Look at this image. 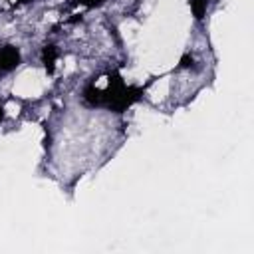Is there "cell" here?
Here are the masks:
<instances>
[{
	"label": "cell",
	"mask_w": 254,
	"mask_h": 254,
	"mask_svg": "<svg viewBox=\"0 0 254 254\" xmlns=\"http://www.w3.org/2000/svg\"><path fill=\"white\" fill-rule=\"evenodd\" d=\"M145 85L125 83L119 69H113L107 75V85L99 87L95 79L87 81L81 89V103L91 109H107L113 113H123L143 99Z\"/></svg>",
	"instance_id": "cell-1"
},
{
	"label": "cell",
	"mask_w": 254,
	"mask_h": 254,
	"mask_svg": "<svg viewBox=\"0 0 254 254\" xmlns=\"http://www.w3.org/2000/svg\"><path fill=\"white\" fill-rule=\"evenodd\" d=\"M22 64V50L14 44L2 42L0 44V75L14 71Z\"/></svg>",
	"instance_id": "cell-2"
},
{
	"label": "cell",
	"mask_w": 254,
	"mask_h": 254,
	"mask_svg": "<svg viewBox=\"0 0 254 254\" xmlns=\"http://www.w3.org/2000/svg\"><path fill=\"white\" fill-rule=\"evenodd\" d=\"M58 60H60V48L52 42L44 44L42 50H40V62L44 65V71L48 75H54L56 73V65H58Z\"/></svg>",
	"instance_id": "cell-3"
},
{
	"label": "cell",
	"mask_w": 254,
	"mask_h": 254,
	"mask_svg": "<svg viewBox=\"0 0 254 254\" xmlns=\"http://www.w3.org/2000/svg\"><path fill=\"white\" fill-rule=\"evenodd\" d=\"M208 4H210V0H189V8H190V14H192V18H194L196 22L204 20V16H206V10H208Z\"/></svg>",
	"instance_id": "cell-4"
},
{
	"label": "cell",
	"mask_w": 254,
	"mask_h": 254,
	"mask_svg": "<svg viewBox=\"0 0 254 254\" xmlns=\"http://www.w3.org/2000/svg\"><path fill=\"white\" fill-rule=\"evenodd\" d=\"M192 67H196V60H194V56H192L190 52L183 54L181 60H179V69H192Z\"/></svg>",
	"instance_id": "cell-5"
},
{
	"label": "cell",
	"mask_w": 254,
	"mask_h": 254,
	"mask_svg": "<svg viewBox=\"0 0 254 254\" xmlns=\"http://www.w3.org/2000/svg\"><path fill=\"white\" fill-rule=\"evenodd\" d=\"M107 0H75V4L87 8V10H95V8H101Z\"/></svg>",
	"instance_id": "cell-6"
},
{
	"label": "cell",
	"mask_w": 254,
	"mask_h": 254,
	"mask_svg": "<svg viewBox=\"0 0 254 254\" xmlns=\"http://www.w3.org/2000/svg\"><path fill=\"white\" fill-rule=\"evenodd\" d=\"M6 115H8V113H6V105H4V103H0V123L6 119Z\"/></svg>",
	"instance_id": "cell-7"
},
{
	"label": "cell",
	"mask_w": 254,
	"mask_h": 254,
	"mask_svg": "<svg viewBox=\"0 0 254 254\" xmlns=\"http://www.w3.org/2000/svg\"><path fill=\"white\" fill-rule=\"evenodd\" d=\"M18 4H32V2H36V0H16Z\"/></svg>",
	"instance_id": "cell-8"
}]
</instances>
